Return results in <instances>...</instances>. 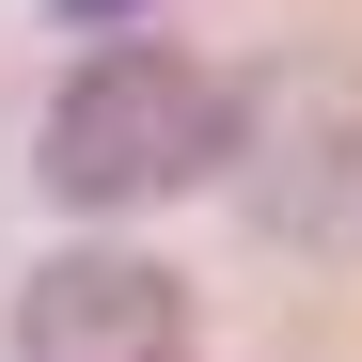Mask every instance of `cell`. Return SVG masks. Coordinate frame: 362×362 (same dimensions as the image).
<instances>
[{
    "mask_svg": "<svg viewBox=\"0 0 362 362\" xmlns=\"http://www.w3.org/2000/svg\"><path fill=\"white\" fill-rule=\"evenodd\" d=\"M221 158H236V79H205L189 47H95L47 95V189L64 205H158Z\"/></svg>",
    "mask_w": 362,
    "mask_h": 362,
    "instance_id": "6da1fadb",
    "label": "cell"
},
{
    "mask_svg": "<svg viewBox=\"0 0 362 362\" xmlns=\"http://www.w3.org/2000/svg\"><path fill=\"white\" fill-rule=\"evenodd\" d=\"M64 16H142V0H64Z\"/></svg>",
    "mask_w": 362,
    "mask_h": 362,
    "instance_id": "277c9868",
    "label": "cell"
},
{
    "mask_svg": "<svg viewBox=\"0 0 362 362\" xmlns=\"http://www.w3.org/2000/svg\"><path fill=\"white\" fill-rule=\"evenodd\" d=\"M236 173L284 252H362V64H284L236 95Z\"/></svg>",
    "mask_w": 362,
    "mask_h": 362,
    "instance_id": "7a4b0ae2",
    "label": "cell"
},
{
    "mask_svg": "<svg viewBox=\"0 0 362 362\" xmlns=\"http://www.w3.org/2000/svg\"><path fill=\"white\" fill-rule=\"evenodd\" d=\"M16 362H189V284L142 252H64L16 284Z\"/></svg>",
    "mask_w": 362,
    "mask_h": 362,
    "instance_id": "3957f363",
    "label": "cell"
}]
</instances>
